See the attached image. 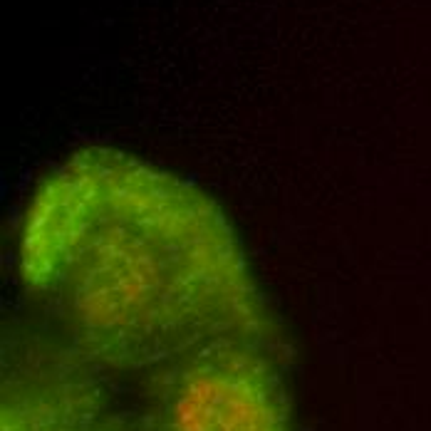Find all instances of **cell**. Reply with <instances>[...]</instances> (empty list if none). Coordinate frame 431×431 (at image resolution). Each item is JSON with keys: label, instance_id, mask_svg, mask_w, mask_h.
Instances as JSON below:
<instances>
[{"label": "cell", "instance_id": "4", "mask_svg": "<svg viewBox=\"0 0 431 431\" xmlns=\"http://www.w3.org/2000/svg\"><path fill=\"white\" fill-rule=\"evenodd\" d=\"M99 431H136V426L131 424L129 419H124V416H117V414H112L107 421H104V426Z\"/></svg>", "mask_w": 431, "mask_h": 431}, {"label": "cell", "instance_id": "2", "mask_svg": "<svg viewBox=\"0 0 431 431\" xmlns=\"http://www.w3.org/2000/svg\"><path fill=\"white\" fill-rule=\"evenodd\" d=\"M282 339L225 337L144 379L139 431H290Z\"/></svg>", "mask_w": 431, "mask_h": 431}, {"label": "cell", "instance_id": "1", "mask_svg": "<svg viewBox=\"0 0 431 431\" xmlns=\"http://www.w3.org/2000/svg\"><path fill=\"white\" fill-rule=\"evenodd\" d=\"M20 282L102 377L156 369L225 337L280 339L223 213L191 184L87 149L35 188Z\"/></svg>", "mask_w": 431, "mask_h": 431}, {"label": "cell", "instance_id": "3", "mask_svg": "<svg viewBox=\"0 0 431 431\" xmlns=\"http://www.w3.org/2000/svg\"><path fill=\"white\" fill-rule=\"evenodd\" d=\"M104 379L67 342L13 332L3 357V431H99Z\"/></svg>", "mask_w": 431, "mask_h": 431}]
</instances>
